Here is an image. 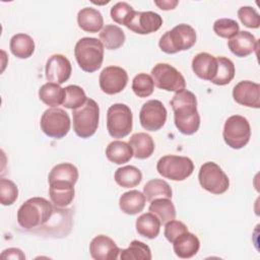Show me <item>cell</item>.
Segmentation results:
<instances>
[{"label":"cell","mask_w":260,"mask_h":260,"mask_svg":"<svg viewBox=\"0 0 260 260\" xmlns=\"http://www.w3.org/2000/svg\"><path fill=\"white\" fill-rule=\"evenodd\" d=\"M174 111V121L177 129L185 135L197 132L200 126V116L197 111V99L187 89L177 91L170 102Z\"/></svg>","instance_id":"6da1fadb"},{"label":"cell","mask_w":260,"mask_h":260,"mask_svg":"<svg viewBox=\"0 0 260 260\" xmlns=\"http://www.w3.org/2000/svg\"><path fill=\"white\" fill-rule=\"evenodd\" d=\"M55 213L53 204L43 197L27 199L17 211V222L24 230H35L45 225Z\"/></svg>","instance_id":"7a4b0ae2"},{"label":"cell","mask_w":260,"mask_h":260,"mask_svg":"<svg viewBox=\"0 0 260 260\" xmlns=\"http://www.w3.org/2000/svg\"><path fill=\"white\" fill-rule=\"evenodd\" d=\"M74 56L79 67L88 73L101 68L104 60V46L95 38H81L75 45Z\"/></svg>","instance_id":"3957f363"},{"label":"cell","mask_w":260,"mask_h":260,"mask_svg":"<svg viewBox=\"0 0 260 260\" xmlns=\"http://www.w3.org/2000/svg\"><path fill=\"white\" fill-rule=\"evenodd\" d=\"M196 43L195 29L186 23H181L166 31L158 41L160 50L167 54H176L191 49Z\"/></svg>","instance_id":"277c9868"},{"label":"cell","mask_w":260,"mask_h":260,"mask_svg":"<svg viewBox=\"0 0 260 260\" xmlns=\"http://www.w3.org/2000/svg\"><path fill=\"white\" fill-rule=\"evenodd\" d=\"M73 130L80 138L92 136L99 126L100 108L98 103L87 98L86 102L79 108L73 110Z\"/></svg>","instance_id":"5b68a950"},{"label":"cell","mask_w":260,"mask_h":260,"mask_svg":"<svg viewBox=\"0 0 260 260\" xmlns=\"http://www.w3.org/2000/svg\"><path fill=\"white\" fill-rule=\"evenodd\" d=\"M157 173L172 181H184L194 171V164L187 156L168 154L160 157L156 164Z\"/></svg>","instance_id":"8992f818"},{"label":"cell","mask_w":260,"mask_h":260,"mask_svg":"<svg viewBox=\"0 0 260 260\" xmlns=\"http://www.w3.org/2000/svg\"><path fill=\"white\" fill-rule=\"evenodd\" d=\"M133 126V115L125 104H114L107 112V129L113 138H123L130 134Z\"/></svg>","instance_id":"52a82bcc"},{"label":"cell","mask_w":260,"mask_h":260,"mask_svg":"<svg viewBox=\"0 0 260 260\" xmlns=\"http://www.w3.org/2000/svg\"><path fill=\"white\" fill-rule=\"evenodd\" d=\"M222 136L231 148H243L248 144L251 137V127L248 120L241 115L229 117L223 126Z\"/></svg>","instance_id":"ba28073f"},{"label":"cell","mask_w":260,"mask_h":260,"mask_svg":"<svg viewBox=\"0 0 260 260\" xmlns=\"http://www.w3.org/2000/svg\"><path fill=\"white\" fill-rule=\"evenodd\" d=\"M40 126L47 136L55 139H61L68 134L71 121L68 113L63 109L50 108L43 113Z\"/></svg>","instance_id":"9c48e42d"},{"label":"cell","mask_w":260,"mask_h":260,"mask_svg":"<svg viewBox=\"0 0 260 260\" xmlns=\"http://www.w3.org/2000/svg\"><path fill=\"white\" fill-rule=\"evenodd\" d=\"M198 180L203 189L212 194H222L230 187V180L222 169L213 161L204 162L199 170Z\"/></svg>","instance_id":"30bf717a"},{"label":"cell","mask_w":260,"mask_h":260,"mask_svg":"<svg viewBox=\"0 0 260 260\" xmlns=\"http://www.w3.org/2000/svg\"><path fill=\"white\" fill-rule=\"evenodd\" d=\"M153 83L167 91H179L185 89L186 80L182 73L168 63H157L151 69Z\"/></svg>","instance_id":"8fae6325"},{"label":"cell","mask_w":260,"mask_h":260,"mask_svg":"<svg viewBox=\"0 0 260 260\" xmlns=\"http://www.w3.org/2000/svg\"><path fill=\"white\" fill-rule=\"evenodd\" d=\"M167 109L158 100H149L140 109L139 121L147 131H157L167 121Z\"/></svg>","instance_id":"7c38bea8"},{"label":"cell","mask_w":260,"mask_h":260,"mask_svg":"<svg viewBox=\"0 0 260 260\" xmlns=\"http://www.w3.org/2000/svg\"><path fill=\"white\" fill-rule=\"evenodd\" d=\"M162 24L161 16L153 11H135L131 14L125 26L139 35H148L159 29Z\"/></svg>","instance_id":"4fadbf2b"},{"label":"cell","mask_w":260,"mask_h":260,"mask_svg":"<svg viewBox=\"0 0 260 260\" xmlns=\"http://www.w3.org/2000/svg\"><path fill=\"white\" fill-rule=\"evenodd\" d=\"M100 87L107 94L121 92L127 85L128 74L119 66H108L100 74Z\"/></svg>","instance_id":"5bb4252c"},{"label":"cell","mask_w":260,"mask_h":260,"mask_svg":"<svg viewBox=\"0 0 260 260\" xmlns=\"http://www.w3.org/2000/svg\"><path fill=\"white\" fill-rule=\"evenodd\" d=\"M45 72L46 78L50 82L62 84L70 78L72 66L70 61L64 55L55 54L47 60Z\"/></svg>","instance_id":"9a60e30c"},{"label":"cell","mask_w":260,"mask_h":260,"mask_svg":"<svg viewBox=\"0 0 260 260\" xmlns=\"http://www.w3.org/2000/svg\"><path fill=\"white\" fill-rule=\"evenodd\" d=\"M233 98L242 106L258 109L260 107V85L250 80H242L233 88Z\"/></svg>","instance_id":"2e32d148"},{"label":"cell","mask_w":260,"mask_h":260,"mask_svg":"<svg viewBox=\"0 0 260 260\" xmlns=\"http://www.w3.org/2000/svg\"><path fill=\"white\" fill-rule=\"evenodd\" d=\"M120 251L114 240L105 235L94 237L89 244L90 256L95 260H116Z\"/></svg>","instance_id":"e0dca14e"},{"label":"cell","mask_w":260,"mask_h":260,"mask_svg":"<svg viewBox=\"0 0 260 260\" xmlns=\"http://www.w3.org/2000/svg\"><path fill=\"white\" fill-rule=\"evenodd\" d=\"M228 47L237 57H247L258 48V41L247 30L239 31L235 37L229 40Z\"/></svg>","instance_id":"ac0fdd59"},{"label":"cell","mask_w":260,"mask_h":260,"mask_svg":"<svg viewBox=\"0 0 260 260\" xmlns=\"http://www.w3.org/2000/svg\"><path fill=\"white\" fill-rule=\"evenodd\" d=\"M51 202L58 208L68 206L74 198V185L68 182L55 181L49 183Z\"/></svg>","instance_id":"d6986e66"},{"label":"cell","mask_w":260,"mask_h":260,"mask_svg":"<svg viewBox=\"0 0 260 260\" xmlns=\"http://www.w3.org/2000/svg\"><path fill=\"white\" fill-rule=\"evenodd\" d=\"M217 69L216 58L208 53H198L192 60V70L199 78L211 80Z\"/></svg>","instance_id":"ffe728a7"},{"label":"cell","mask_w":260,"mask_h":260,"mask_svg":"<svg viewBox=\"0 0 260 260\" xmlns=\"http://www.w3.org/2000/svg\"><path fill=\"white\" fill-rule=\"evenodd\" d=\"M175 254L182 259H189L195 256L200 248V241L192 233L186 232L179 236L173 243Z\"/></svg>","instance_id":"44dd1931"},{"label":"cell","mask_w":260,"mask_h":260,"mask_svg":"<svg viewBox=\"0 0 260 260\" xmlns=\"http://www.w3.org/2000/svg\"><path fill=\"white\" fill-rule=\"evenodd\" d=\"M78 26L87 32H98L104 27L102 13L91 7H84L77 14Z\"/></svg>","instance_id":"7402d4cb"},{"label":"cell","mask_w":260,"mask_h":260,"mask_svg":"<svg viewBox=\"0 0 260 260\" xmlns=\"http://www.w3.org/2000/svg\"><path fill=\"white\" fill-rule=\"evenodd\" d=\"M129 145L133 150V156L138 159L148 158L154 151L152 137L144 132H138L131 135L129 138Z\"/></svg>","instance_id":"603a6c76"},{"label":"cell","mask_w":260,"mask_h":260,"mask_svg":"<svg viewBox=\"0 0 260 260\" xmlns=\"http://www.w3.org/2000/svg\"><path fill=\"white\" fill-rule=\"evenodd\" d=\"M146 198L143 193L137 190H131L123 193L119 199L120 209L129 215H135L141 212L145 206Z\"/></svg>","instance_id":"cb8c5ba5"},{"label":"cell","mask_w":260,"mask_h":260,"mask_svg":"<svg viewBox=\"0 0 260 260\" xmlns=\"http://www.w3.org/2000/svg\"><path fill=\"white\" fill-rule=\"evenodd\" d=\"M160 221L153 213L146 212L138 216L136 219V232L141 237L147 239H155L160 231Z\"/></svg>","instance_id":"d4e9b609"},{"label":"cell","mask_w":260,"mask_h":260,"mask_svg":"<svg viewBox=\"0 0 260 260\" xmlns=\"http://www.w3.org/2000/svg\"><path fill=\"white\" fill-rule=\"evenodd\" d=\"M106 156L110 161L116 165H123L131 159L133 150L129 143L121 140H114L107 146Z\"/></svg>","instance_id":"484cf974"},{"label":"cell","mask_w":260,"mask_h":260,"mask_svg":"<svg viewBox=\"0 0 260 260\" xmlns=\"http://www.w3.org/2000/svg\"><path fill=\"white\" fill-rule=\"evenodd\" d=\"M10 51L19 59H27L35 52V42L26 34H16L10 39Z\"/></svg>","instance_id":"4316f807"},{"label":"cell","mask_w":260,"mask_h":260,"mask_svg":"<svg viewBox=\"0 0 260 260\" xmlns=\"http://www.w3.org/2000/svg\"><path fill=\"white\" fill-rule=\"evenodd\" d=\"M39 98L45 105L52 108H57L64 103L65 88H62L60 84L47 82L40 87Z\"/></svg>","instance_id":"83f0119b"},{"label":"cell","mask_w":260,"mask_h":260,"mask_svg":"<svg viewBox=\"0 0 260 260\" xmlns=\"http://www.w3.org/2000/svg\"><path fill=\"white\" fill-rule=\"evenodd\" d=\"M125 34L121 27L115 24L105 25L100 32V41L108 50H117L125 43Z\"/></svg>","instance_id":"f1b7e54d"},{"label":"cell","mask_w":260,"mask_h":260,"mask_svg":"<svg viewBox=\"0 0 260 260\" xmlns=\"http://www.w3.org/2000/svg\"><path fill=\"white\" fill-rule=\"evenodd\" d=\"M114 179L122 188H133L140 184L142 174L140 170L134 166H125L116 170Z\"/></svg>","instance_id":"f546056e"},{"label":"cell","mask_w":260,"mask_h":260,"mask_svg":"<svg viewBox=\"0 0 260 260\" xmlns=\"http://www.w3.org/2000/svg\"><path fill=\"white\" fill-rule=\"evenodd\" d=\"M148 209L151 213L157 216L162 224H166L176 217V208L170 198H157L152 200Z\"/></svg>","instance_id":"4dcf8cb0"},{"label":"cell","mask_w":260,"mask_h":260,"mask_svg":"<svg viewBox=\"0 0 260 260\" xmlns=\"http://www.w3.org/2000/svg\"><path fill=\"white\" fill-rule=\"evenodd\" d=\"M78 179V170L77 168L70 162H61L56 165L50 172L48 176V182L62 181L68 182L73 185L77 182Z\"/></svg>","instance_id":"1f68e13d"},{"label":"cell","mask_w":260,"mask_h":260,"mask_svg":"<svg viewBox=\"0 0 260 260\" xmlns=\"http://www.w3.org/2000/svg\"><path fill=\"white\" fill-rule=\"evenodd\" d=\"M143 194L147 201L151 202L157 198H172L171 186L161 179H152L143 187Z\"/></svg>","instance_id":"d6a6232c"},{"label":"cell","mask_w":260,"mask_h":260,"mask_svg":"<svg viewBox=\"0 0 260 260\" xmlns=\"http://www.w3.org/2000/svg\"><path fill=\"white\" fill-rule=\"evenodd\" d=\"M217 69L214 77L210 80L216 85L229 84L235 77L236 69L232 60L226 57H217Z\"/></svg>","instance_id":"836d02e7"},{"label":"cell","mask_w":260,"mask_h":260,"mask_svg":"<svg viewBox=\"0 0 260 260\" xmlns=\"http://www.w3.org/2000/svg\"><path fill=\"white\" fill-rule=\"evenodd\" d=\"M121 260H150V248L143 242L134 240L130 243L127 249L120 251Z\"/></svg>","instance_id":"e575fe53"},{"label":"cell","mask_w":260,"mask_h":260,"mask_svg":"<svg viewBox=\"0 0 260 260\" xmlns=\"http://www.w3.org/2000/svg\"><path fill=\"white\" fill-rule=\"evenodd\" d=\"M87 98L84 90L78 85H68L65 87V99L63 106L67 109L75 110L81 107Z\"/></svg>","instance_id":"d590c367"},{"label":"cell","mask_w":260,"mask_h":260,"mask_svg":"<svg viewBox=\"0 0 260 260\" xmlns=\"http://www.w3.org/2000/svg\"><path fill=\"white\" fill-rule=\"evenodd\" d=\"M154 89L152 77L146 73L137 74L132 80V90L139 98L149 96Z\"/></svg>","instance_id":"8d00e7d4"},{"label":"cell","mask_w":260,"mask_h":260,"mask_svg":"<svg viewBox=\"0 0 260 260\" xmlns=\"http://www.w3.org/2000/svg\"><path fill=\"white\" fill-rule=\"evenodd\" d=\"M213 31L223 39H232L240 31L238 22L231 18H219L213 23Z\"/></svg>","instance_id":"74e56055"},{"label":"cell","mask_w":260,"mask_h":260,"mask_svg":"<svg viewBox=\"0 0 260 260\" xmlns=\"http://www.w3.org/2000/svg\"><path fill=\"white\" fill-rule=\"evenodd\" d=\"M18 197L17 186L9 179H0V201L4 206L12 205Z\"/></svg>","instance_id":"f35d334b"},{"label":"cell","mask_w":260,"mask_h":260,"mask_svg":"<svg viewBox=\"0 0 260 260\" xmlns=\"http://www.w3.org/2000/svg\"><path fill=\"white\" fill-rule=\"evenodd\" d=\"M238 16L241 22L249 28H258L260 25L259 13L251 6H242L239 8Z\"/></svg>","instance_id":"ab89813d"},{"label":"cell","mask_w":260,"mask_h":260,"mask_svg":"<svg viewBox=\"0 0 260 260\" xmlns=\"http://www.w3.org/2000/svg\"><path fill=\"white\" fill-rule=\"evenodd\" d=\"M134 12L133 7L127 2H118L111 8V17L118 24H124L127 22L131 14Z\"/></svg>","instance_id":"60d3db41"},{"label":"cell","mask_w":260,"mask_h":260,"mask_svg":"<svg viewBox=\"0 0 260 260\" xmlns=\"http://www.w3.org/2000/svg\"><path fill=\"white\" fill-rule=\"evenodd\" d=\"M186 232H188V228L184 222L173 219L166 223L164 234L166 239L170 243H173L179 236H181Z\"/></svg>","instance_id":"b9f144b4"},{"label":"cell","mask_w":260,"mask_h":260,"mask_svg":"<svg viewBox=\"0 0 260 260\" xmlns=\"http://www.w3.org/2000/svg\"><path fill=\"white\" fill-rule=\"evenodd\" d=\"M1 259H18L24 260L25 255L22 253L20 249L17 248H8L4 250L1 254Z\"/></svg>","instance_id":"7bdbcfd3"},{"label":"cell","mask_w":260,"mask_h":260,"mask_svg":"<svg viewBox=\"0 0 260 260\" xmlns=\"http://www.w3.org/2000/svg\"><path fill=\"white\" fill-rule=\"evenodd\" d=\"M177 0H160V1H154V4L158 6L161 10H172L178 5Z\"/></svg>","instance_id":"ee69618b"}]
</instances>
